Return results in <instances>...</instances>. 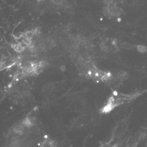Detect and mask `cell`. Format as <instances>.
<instances>
[{
  "label": "cell",
  "mask_w": 147,
  "mask_h": 147,
  "mask_svg": "<svg viewBox=\"0 0 147 147\" xmlns=\"http://www.w3.org/2000/svg\"><path fill=\"white\" fill-rule=\"evenodd\" d=\"M57 142L50 138L49 136H46L44 137L42 141L40 142L39 147H57Z\"/></svg>",
  "instance_id": "cell-2"
},
{
  "label": "cell",
  "mask_w": 147,
  "mask_h": 147,
  "mask_svg": "<svg viewBox=\"0 0 147 147\" xmlns=\"http://www.w3.org/2000/svg\"><path fill=\"white\" fill-rule=\"evenodd\" d=\"M51 1L55 4L60 5L61 4H63V3H64L66 1V0H51Z\"/></svg>",
  "instance_id": "cell-3"
},
{
  "label": "cell",
  "mask_w": 147,
  "mask_h": 147,
  "mask_svg": "<svg viewBox=\"0 0 147 147\" xmlns=\"http://www.w3.org/2000/svg\"><path fill=\"white\" fill-rule=\"evenodd\" d=\"M133 95L114 93L111 95L105 104L101 109L102 114H108L117 107L124 104L132 100Z\"/></svg>",
  "instance_id": "cell-1"
}]
</instances>
